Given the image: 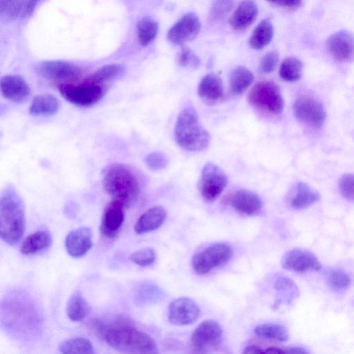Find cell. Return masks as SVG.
Segmentation results:
<instances>
[{"label":"cell","instance_id":"cell-1","mask_svg":"<svg viewBox=\"0 0 354 354\" xmlns=\"http://www.w3.org/2000/svg\"><path fill=\"white\" fill-rule=\"evenodd\" d=\"M93 330L115 350L129 353H156L158 347L147 333L137 329L131 320L123 315L110 323L93 319Z\"/></svg>","mask_w":354,"mask_h":354},{"label":"cell","instance_id":"cell-2","mask_svg":"<svg viewBox=\"0 0 354 354\" xmlns=\"http://www.w3.org/2000/svg\"><path fill=\"white\" fill-rule=\"evenodd\" d=\"M26 225L24 202L13 186H7L0 198V234L1 239L15 245L21 239Z\"/></svg>","mask_w":354,"mask_h":354},{"label":"cell","instance_id":"cell-3","mask_svg":"<svg viewBox=\"0 0 354 354\" xmlns=\"http://www.w3.org/2000/svg\"><path fill=\"white\" fill-rule=\"evenodd\" d=\"M102 185L112 199L122 202L126 207L136 202L141 191L137 174L129 166L121 163H113L104 168Z\"/></svg>","mask_w":354,"mask_h":354},{"label":"cell","instance_id":"cell-4","mask_svg":"<svg viewBox=\"0 0 354 354\" xmlns=\"http://www.w3.org/2000/svg\"><path fill=\"white\" fill-rule=\"evenodd\" d=\"M174 137L177 144L189 151H201L207 149L210 136L202 125L196 111L190 107L183 109L178 115Z\"/></svg>","mask_w":354,"mask_h":354},{"label":"cell","instance_id":"cell-5","mask_svg":"<svg viewBox=\"0 0 354 354\" xmlns=\"http://www.w3.org/2000/svg\"><path fill=\"white\" fill-rule=\"evenodd\" d=\"M62 96L71 104L79 107H90L100 102L105 95L106 88L84 80L80 84L63 82L57 85Z\"/></svg>","mask_w":354,"mask_h":354},{"label":"cell","instance_id":"cell-6","mask_svg":"<svg viewBox=\"0 0 354 354\" xmlns=\"http://www.w3.org/2000/svg\"><path fill=\"white\" fill-rule=\"evenodd\" d=\"M250 102L258 109L272 114L283 111L284 100L278 86L272 82H260L248 94Z\"/></svg>","mask_w":354,"mask_h":354},{"label":"cell","instance_id":"cell-7","mask_svg":"<svg viewBox=\"0 0 354 354\" xmlns=\"http://www.w3.org/2000/svg\"><path fill=\"white\" fill-rule=\"evenodd\" d=\"M232 255L233 250L230 245L223 243H214L193 257L192 267L197 274H206L227 263Z\"/></svg>","mask_w":354,"mask_h":354},{"label":"cell","instance_id":"cell-8","mask_svg":"<svg viewBox=\"0 0 354 354\" xmlns=\"http://www.w3.org/2000/svg\"><path fill=\"white\" fill-rule=\"evenodd\" d=\"M227 185V177L217 165L207 163L203 167L198 182L203 198L208 202L216 201Z\"/></svg>","mask_w":354,"mask_h":354},{"label":"cell","instance_id":"cell-9","mask_svg":"<svg viewBox=\"0 0 354 354\" xmlns=\"http://www.w3.org/2000/svg\"><path fill=\"white\" fill-rule=\"evenodd\" d=\"M223 341V330L218 322L205 320L194 330L191 342L196 352L205 353L217 348Z\"/></svg>","mask_w":354,"mask_h":354},{"label":"cell","instance_id":"cell-10","mask_svg":"<svg viewBox=\"0 0 354 354\" xmlns=\"http://www.w3.org/2000/svg\"><path fill=\"white\" fill-rule=\"evenodd\" d=\"M125 205L112 199L104 207L100 222V232L107 239H113L120 233L125 218Z\"/></svg>","mask_w":354,"mask_h":354},{"label":"cell","instance_id":"cell-11","mask_svg":"<svg viewBox=\"0 0 354 354\" xmlns=\"http://www.w3.org/2000/svg\"><path fill=\"white\" fill-rule=\"evenodd\" d=\"M293 111L299 120L313 127H321L326 119V112L322 104L310 97L298 98L294 104Z\"/></svg>","mask_w":354,"mask_h":354},{"label":"cell","instance_id":"cell-12","mask_svg":"<svg viewBox=\"0 0 354 354\" xmlns=\"http://www.w3.org/2000/svg\"><path fill=\"white\" fill-rule=\"evenodd\" d=\"M201 27L198 17L194 13H187L168 30L167 39L174 44L183 45L194 39Z\"/></svg>","mask_w":354,"mask_h":354},{"label":"cell","instance_id":"cell-13","mask_svg":"<svg viewBox=\"0 0 354 354\" xmlns=\"http://www.w3.org/2000/svg\"><path fill=\"white\" fill-rule=\"evenodd\" d=\"M200 315L197 304L188 297L172 301L168 308V319L174 325L187 326L194 323Z\"/></svg>","mask_w":354,"mask_h":354},{"label":"cell","instance_id":"cell-14","mask_svg":"<svg viewBox=\"0 0 354 354\" xmlns=\"http://www.w3.org/2000/svg\"><path fill=\"white\" fill-rule=\"evenodd\" d=\"M282 267L297 272L318 271L322 266L318 259L312 252L301 248L288 251L283 258Z\"/></svg>","mask_w":354,"mask_h":354},{"label":"cell","instance_id":"cell-15","mask_svg":"<svg viewBox=\"0 0 354 354\" xmlns=\"http://www.w3.org/2000/svg\"><path fill=\"white\" fill-rule=\"evenodd\" d=\"M37 71L42 77L53 80L69 81L80 76L81 71L73 64L60 61L52 60L41 63Z\"/></svg>","mask_w":354,"mask_h":354},{"label":"cell","instance_id":"cell-16","mask_svg":"<svg viewBox=\"0 0 354 354\" xmlns=\"http://www.w3.org/2000/svg\"><path fill=\"white\" fill-rule=\"evenodd\" d=\"M93 232L88 227H80L71 230L65 239V248L68 254L80 258L85 255L93 245Z\"/></svg>","mask_w":354,"mask_h":354},{"label":"cell","instance_id":"cell-17","mask_svg":"<svg viewBox=\"0 0 354 354\" xmlns=\"http://www.w3.org/2000/svg\"><path fill=\"white\" fill-rule=\"evenodd\" d=\"M327 46L337 60L348 61L354 55V35L346 30L337 31L328 37Z\"/></svg>","mask_w":354,"mask_h":354},{"label":"cell","instance_id":"cell-18","mask_svg":"<svg viewBox=\"0 0 354 354\" xmlns=\"http://www.w3.org/2000/svg\"><path fill=\"white\" fill-rule=\"evenodd\" d=\"M0 87L3 96L14 102H24L31 93L28 83L19 75H7L2 77Z\"/></svg>","mask_w":354,"mask_h":354},{"label":"cell","instance_id":"cell-19","mask_svg":"<svg viewBox=\"0 0 354 354\" xmlns=\"http://www.w3.org/2000/svg\"><path fill=\"white\" fill-rule=\"evenodd\" d=\"M230 203L236 211L246 215L257 214L262 207L260 197L254 192L244 189L235 192Z\"/></svg>","mask_w":354,"mask_h":354},{"label":"cell","instance_id":"cell-20","mask_svg":"<svg viewBox=\"0 0 354 354\" xmlns=\"http://www.w3.org/2000/svg\"><path fill=\"white\" fill-rule=\"evenodd\" d=\"M258 7L253 0H243L231 15L229 23L236 30L248 28L256 19Z\"/></svg>","mask_w":354,"mask_h":354},{"label":"cell","instance_id":"cell-21","mask_svg":"<svg viewBox=\"0 0 354 354\" xmlns=\"http://www.w3.org/2000/svg\"><path fill=\"white\" fill-rule=\"evenodd\" d=\"M166 216L167 212L162 207H150L138 218L134 225V231L138 234L154 231L162 225Z\"/></svg>","mask_w":354,"mask_h":354},{"label":"cell","instance_id":"cell-22","mask_svg":"<svg viewBox=\"0 0 354 354\" xmlns=\"http://www.w3.org/2000/svg\"><path fill=\"white\" fill-rule=\"evenodd\" d=\"M198 93L206 100L216 101L223 96V86L221 77L214 74L209 73L201 80Z\"/></svg>","mask_w":354,"mask_h":354},{"label":"cell","instance_id":"cell-23","mask_svg":"<svg viewBox=\"0 0 354 354\" xmlns=\"http://www.w3.org/2000/svg\"><path fill=\"white\" fill-rule=\"evenodd\" d=\"M59 109V102L57 97L50 94H42L35 97L30 107L29 113L37 116H50Z\"/></svg>","mask_w":354,"mask_h":354},{"label":"cell","instance_id":"cell-24","mask_svg":"<svg viewBox=\"0 0 354 354\" xmlns=\"http://www.w3.org/2000/svg\"><path fill=\"white\" fill-rule=\"evenodd\" d=\"M51 235L46 231L35 232L27 236L21 246V252L25 255L38 253L52 244Z\"/></svg>","mask_w":354,"mask_h":354},{"label":"cell","instance_id":"cell-25","mask_svg":"<svg viewBox=\"0 0 354 354\" xmlns=\"http://www.w3.org/2000/svg\"><path fill=\"white\" fill-rule=\"evenodd\" d=\"M274 28L269 19L262 20L254 29L249 38V45L255 50H261L271 41Z\"/></svg>","mask_w":354,"mask_h":354},{"label":"cell","instance_id":"cell-26","mask_svg":"<svg viewBox=\"0 0 354 354\" xmlns=\"http://www.w3.org/2000/svg\"><path fill=\"white\" fill-rule=\"evenodd\" d=\"M66 312L68 317L73 322L84 320L89 313V306L81 293L76 292L69 298Z\"/></svg>","mask_w":354,"mask_h":354},{"label":"cell","instance_id":"cell-27","mask_svg":"<svg viewBox=\"0 0 354 354\" xmlns=\"http://www.w3.org/2000/svg\"><path fill=\"white\" fill-rule=\"evenodd\" d=\"M254 75L245 67L238 66L230 74V83L231 92L234 95L243 93L252 83Z\"/></svg>","mask_w":354,"mask_h":354},{"label":"cell","instance_id":"cell-28","mask_svg":"<svg viewBox=\"0 0 354 354\" xmlns=\"http://www.w3.org/2000/svg\"><path fill=\"white\" fill-rule=\"evenodd\" d=\"M28 0H0V20L10 22L26 12Z\"/></svg>","mask_w":354,"mask_h":354},{"label":"cell","instance_id":"cell-29","mask_svg":"<svg viewBox=\"0 0 354 354\" xmlns=\"http://www.w3.org/2000/svg\"><path fill=\"white\" fill-rule=\"evenodd\" d=\"M319 199V194L304 183H299L291 205L295 209L306 208Z\"/></svg>","mask_w":354,"mask_h":354},{"label":"cell","instance_id":"cell-30","mask_svg":"<svg viewBox=\"0 0 354 354\" xmlns=\"http://www.w3.org/2000/svg\"><path fill=\"white\" fill-rule=\"evenodd\" d=\"M136 30L140 44L146 46L156 38L158 31V24L152 18L143 17L138 21Z\"/></svg>","mask_w":354,"mask_h":354},{"label":"cell","instance_id":"cell-31","mask_svg":"<svg viewBox=\"0 0 354 354\" xmlns=\"http://www.w3.org/2000/svg\"><path fill=\"white\" fill-rule=\"evenodd\" d=\"M254 333L261 338L279 342H285L289 338L288 330L277 324L266 323L258 325L254 328Z\"/></svg>","mask_w":354,"mask_h":354},{"label":"cell","instance_id":"cell-32","mask_svg":"<svg viewBox=\"0 0 354 354\" xmlns=\"http://www.w3.org/2000/svg\"><path fill=\"white\" fill-rule=\"evenodd\" d=\"M62 353H94L95 350L92 342L84 337H74L66 339L59 346Z\"/></svg>","mask_w":354,"mask_h":354},{"label":"cell","instance_id":"cell-33","mask_svg":"<svg viewBox=\"0 0 354 354\" xmlns=\"http://www.w3.org/2000/svg\"><path fill=\"white\" fill-rule=\"evenodd\" d=\"M303 72V64L299 59L290 57L281 64L279 75L285 81L295 82L300 79Z\"/></svg>","mask_w":354,"mask_h":354},{"label":"cell","instance_id":"cell-34","mask_svg":"<svg viewBox=\"0 0 354 354\" xmlns=\"http://www.w3.org/2000/svg\"><path fill=\"white\" fill-rule=\"evenodd\" d=\"M124 68L118 64H111L103 66L97 70L86 80L99 84L112 80L122 74Z\"/></svg>","mask_w":354,"mask_h":354},{"label":"cell","instance_id":"cell-35","mask_svg":"<svg viewBox=\"0 0 354 354\" xmlns=\"http://www.w3.org/2000/svg\"><path fill=\"white\" fill-rule=\"evenodd\" d=\"M162 292L158 287L151 283H143L136 290L135 299L138 304H147L160 299Z\"/></svg>","mask_w":354,"mask_h":354},{"label":"cell","instance_id":"cell-36","mask_svg":"<svg viewBox=\"0 0 354 354\" xmlns=\"http://www.w3.org/2000/svg\"><path fill=\"white\" fill-rule=\"evenodd\" d=\"M156 259V252L151 248H145L134 252L130 259L136 265L146 267L152 265Z\"/></svg>","mask_w":354,"mask_h":354},{"label":"cell","instance_id":"cell-37","mask_svg":"<svg viewBox=\"0 0 354 354\" xmlns=\"http://www.w3.org/2000/svg\"><path fill=\"white\" fill-rule=\"evenodd\" d=\"M233 6V0H214L210 9V17L214 20L222 19L230 12Z\"/></svg>","mask_w":354,"mask_h":354},{"label":"cell","instance_id":"cell-38","mask_svg":"<svg viewBox=\"0 0 354 354\" xmlns=\"http://www.w3.org/2000/svg\"><path fill=\"white\" fill-rule=\"evenodd\" d=\"M329 285L335 289H343L348 287L351 282V277L345 272L335 269L329 272L328 274Z\"/></svg>","mask_w":354,"mask_h":354},{"label":"cell","instance_id":"cell-39","mask_svg":"<svg viewBox=\"0 0 354 354\" xmlns=\"http://www.w3.org/2000/svg\"><path fill=\"white\" fill-rule=\"evenodd\" d=\"M145 162L151 170L158 171L165 168L169 161L164 153L153 151L147 156Z\"/></svg>","mask_w":354,"mask_h":354},{"label":"cell","instance_id":"cell-40","mask_svg":"<svg viewBox=\"0 0 354 354\" xmlns=\"http://www.w3.org/2000/svg\"><path fill=\"white\" fill-rule=\"evenodd\" d=\"M339 189L344 198L354 201V174H346L342 176Z\"/></svg>","mask_w":354,"mask_h":354},{"label":"cell","instance_id":"cell-41","mask_svg":"<svg viewBox=\"0 0 354 354\" xmlns=\"http://www.w3.org/2000/svg\"><path fill=\"white\" fill-rule=\"evenodd\" d=\"M178 63L182 67L197 68L200 61L197 56L187 47H182Z\"/></svg>","mask_w":354,"mask_h":354},{"label":"cell","instance_id":"cell-42","mask_svg":"<svg viewBox=\"0 0 354 354\" xmlns=\"http://www.w3.org/2000/svg\"><path fill=\"white\" fill-rule=\"evenodd\" d=\"M279 62V54L272 50L268 53L261 60L259 70L263 73H270L277 67Z\"/></svg>","mask_w":354,"mask_h":354},{"label":"cell","instance_id":"cell-43","mask_svg":"<svg viewBox=\"0 0 354 354\" xmlns=\"http://www.w3.org/2000/svg\"><path fill=\"white\" fill-rule=\"evenodd\" d=\"M302 0H279V6L288 8H297L301 4Z\"/></svg>","mask_w":354,"mask_h":354},{"label":"cell","instance_id":"cell-44","mask_svg":"<svg viewBox=\"0 0 354 354\" xmlns=\"http://www.w3.org/2000/svg\"><path fill=\"white\" fill-rule=\"evenodd\" d=\"M243 353L248 354L265 353V350L256 345H250L244 348Z\"/></svg>","mask_w":354,"mask_h":354},{"label":"cell","instance_id":"cell-45","mask_svg":"<svg viewBox=\"0 0 354 354\" xmlns=\"http://www.w3.org/2000/svg\"><path fill=\"white\" fill-rule=\"evenodd\" d=\"M40 0H28L27 8H26V13L29 15H30L36 8V6L39 2Z\"/></svg>","mask_w":354,"mask_h":354},{"label":"cell","instance_id":"cell-46","mask_svg":"<svg viewBox=\"0 0 354 354\" xmlns=\"http://www.w3.org/2000/svg\"><path fill=\"white\" fill-rule=\"evenodd\" d=\"M285 351L286 353H308V351H306L304 348L296 346L287 348L286 349H285Z\"/></svg>","mask_w":354,"mask_h":354},{"label":"cell","instance_id":"cell-47","mask_svg":"<svg viewBox=\"0 0 354 354\" xmlns=\"http://www.w3.org/2000/svg\"><path fill=\"white\" fill-rule=\"evenodd\" d=\"M265 353H274V354H281L286 353V351L283 348H277V347H270L265 350Z\"/></svg>","mask_w":354,"mask_h":354},{"label":"cell","instance_id":"cell-48","mask_svg":"<svg viewBox=\"0 0 354 354\" xmlns=\"http://www.w3.org/2000/svg\"><path fill=\"white\" fill-rule=\"evenodd\" d=\"M268 2L273 3V4H279V0H267Z\"/></svg>","mask_w":354,"mask_h":354}]
</instances>
